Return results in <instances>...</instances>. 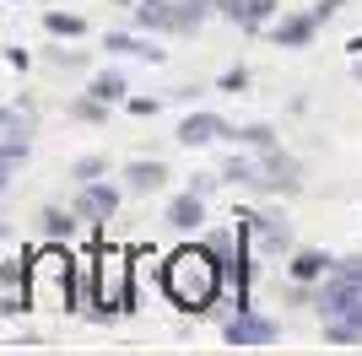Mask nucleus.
Masks as SVG:
<instances>
[{"mask_svg": "<svg viewBox=\"0 0 362 356\" xmlns=\"http://www.w3.org/2000/svg\"><path fill=\"white\" fill-rule=\"evenodd\" d=\"M200 216H206V206H200V189L179 194V200L168 206V222L179 227V232H189V227H200Z\"/></svg>", "mask_w": 362, "mask_h": 356, "instance_id": "nucleus-9", "label": "nucleus"}, {"mask_svg": "<svg viewBox=\"0 0 362 356\" xmlns=\"http://www.w3.org/2000/svg\"><path fill=\"white\" fill-rule=\"evenodd\" d=\"M308 38H314V11H308V16H281V22H276V44L303 49Z\"/></svg>", "mask_w": 362, "mask_h": 356, "instance_id": "nucleus-10", "label": "nucleus"}, {"mask_svg": "<svg viewBox=\"0 0 362 356\" xmlns=\"http://www.w3.org/2000/svg\"><path fill=\"white\" fill-rule=\"evenodd\" d=\"M44 28L54 32V38H81V32H87V22H81V16H71V11H49Z\"/></svg>", "mask_w": 362, "mask_h": 356, "instance_id": "nucleus-15", "label": "nucleus"}, {"mask_svg": "<svg viewBox=\"0 0 362 356\" xmlns=\"http://www.w3.org/2000/svg\"><path fill=\"white\" fill-rule=\"evenodd\" d=\"M271 11H276V0H249V11H243V22L255 28V22H265Z\"/></svg>", "mask_w": 362, "mask_h": 356, "instance_id": "nucleus-19", "label": "nucleus"}, {"mask_svg": "<svg viewBox=\"0 0 362 356\" xmlns=\"http://www.w3.org/2000/svg\"><path fill=\"white\" fill-rule=\"evenodd\" d=\"M114 210H119V189H114V184H98V178L81 184V200H76V216H81V222H108Z\"/></svg>", "mask_w": 362, "mask_h": 356, "instance_id": "nucleus-4", "label": "nucleus"}, {"mask_svg": "<svg viewBox=\"0 0 362 356\" xmlns=\"http://www.w3.org/2000/svg\"><path fill=\"white\" fill-rule=\"evenodd\" d=\"M216 135H227V124L216 114H189L179 124V141H184V146H211Z\"/></svg>", "mask_w": 362, "mask_h": 356, "instance_id": "nucleus-6", "label": "nucleus"}, {"mask_svg": "<svg viewBox=\"0 0 362 356\" xmlns=\"http://www.w3.org/2000/svg\"><path fill=\"white\" fill-rule=\"evenodd\" d=\"M103 44L114 49V54H141V59H163V49H157V44H141V38H130V32H108Z\"/></svg>", "mask_w": 362, "mask_h": 356, "instance_id": "nucleus-12", "label": "nucleus"}, {"mask_svg": "<svg viewBox=\"0 0 362 356\" xmlns=\"http://www.w3.org/2000/svg\"><path fill=\"white\" fill-rule=\"evenodd\" d=\"M216 11L233 16V22H243V11H249V0H216Z\"/></svg>", "mask_w": 362, "mask_h": 356, "instance_id": "nucleus-22", "label": "nucleus"}, {"mask_svg": "<svg viewBox=\"0 0 362 356\" xmlns=\"http://www.w3.org/2000/svg\"><path fill=\"white\" fill-rule=\"evenodd\" d=\"M92 281H98V302H103V313L136 308V302H130V297H136V254L98 249V254H92Z\"/></svg>", "mask_w": 362, "mask_h": 356, "instance_id": "nucleus-3", "label": "nucleus"}, {"mask_svg": "<svg viewBox=\"0 0 362 356\" xmlns=\"http://www.w3.org/2000/svg\"><path fill=\"white\" fill-rule=\"evenodd\" d=\"M28 297L33 308H76V259L65 249H38L28 259Z\"/></svg>", "mask_w": 362, "mask_h": 356, "instance_id": "nucleus-2", "label": "nucleus"}, {"mask_svg": "<svg viewBox=\"0 0 362 356\" xmlns=\"http://www.w3.org/2000/svg\"><path fill=\"white\" fill-rule=\"evenodd\" d=\"M216 87H222V92H243V87H249V71H227Z\"/></svg>", "mask_w": 362, "mask_h": 356, "instance_id": "nucleus-21", "label": "nucleus"}, {"mask_svg": "<svg viewBox=\"0 0 362 356\" xmlns=\"http://www.w3.org/2000/svg\"><path fill=\"white\" fill-rule=\"evenodd\" d=\"M271 335H276V329L265 324V319H249V313H238V319L227 324V340H233V345H265Z\"/></svg>", "mask_w": 362, "mask_h": 356, "instance_id": "nucleus-8", "label": "nucleus"}, {"mask_svg": "<svg viewBox=\"0 0 362 356\" xmlns=\"http://www.w3.org/2000/svg\"><path fill=\"white\" fill-rule=\"evenodd\" d=\"M249 184H265V189H298V162H292V157H271L265 167H255Z\"/></svg>", "mask_w": 362, "mask_h": 356, "instance_id": "nucleus-7", "label": "nucleus"}, {"mask_svg": "<svg viewBox=\"0 0 362 356\" xmlns=\"http://www.w3.org/2000/svg\"><path fill=\"white\" fill-rule=\"evenodd\" d=\"M211 6H216V0H184V6H173V28H195Z\"/></svg>", "mask_w": 362, "mask_h": 356, "instance_id": "nucleus-17", "label": "nucleus"}, {"mask_svg": "<svg viewBox=\"0 0 362 356\" xmlns=\"http://www.w3.org/2000/svg\"><path fill=\"white\" fill-rule=\"evenodd\" d=\"M114 6H130V0H114Z\"/></svg>", "mask_w": 362, "mask_h": 356, "instance_id": "nucleus-25", "label": "nucleus"}, {"mask_svg": "<svg viewBox=\"0 0 362 356\" xmlns=\"http://www.w3.org/2000/svg\"><path fill=\"white\" fill-rule=\"evenodd\" d=\"M357 297H362V281H351V275L335 270V281H325V292H319V308L330 313V319H341V313L357 308Z\"/></svg>", "mask_w": 362, "mask_h": 356, "instance_id": "nucleus-5", "label": "nucleus"}, {"mask_svg": "<svg viewBox=\"0 0 362 356\" xmlns=\"http://www.w3.org/2000/svg\"><path fill=\"white\" fill-rule=\"evenodd\" d=\"M71 173L81 178V184H92V178H103V173H108V162H103V157H81V162H76Z\"/></svg>", "mask_w": 362, "mask_h": 356, "instance_id": "nucleus-18", "label": "nucleus"}, {"mask_svg": "<svg viewBox=\"0 0 362 356\" xmlns=\"http://www.w3.org/2000/svg\"><path fill=\"white\" fill-rule=\"evenodd\" d=\"M357 81H362V65H357Z\"/></svg>", "mask_w": 362, "mask_h": 356, "instance_id": "nucleus-26", "label": "nucleus"}, {"mask_svg": "<svg viewBox=\"0 0 362 356\" xmlns=\"http://www.w3.org/2000/svg\"><path fill=\"white\" fill-rule=\"evenodd\" d=\"M151 6H163V0H151Z\"/></svg>", "mask_w": 362, "mask_h": 356, "instance_id": "nucleus-27", "label": "nucleus"}, {"mask_svg": "<svg viewBox=\"0 0 362 356\" xmlns=\"http://www.w3.org/2000/svg\"><path fill=\"white\" fill-rule=\"evenodd\" d=\"M238 141H249V146H271V130L265 124H249V130H233Z\"/></svg>", "mask_w": 362, "mask_h": 356, "instance_id": "nucleus-20", "label": "nucleus"}, {"mask_svg": "<svg viewBox=\"0 0 362 356\" xmlns=\"http://www.w3.org/2000/svg\"><path fill=\"white\" fill-rule=\"evenodd\" d=\"M335 11H341V0H319V6H314V22H325V16H335Z\"/></svg>", "mask_w": 362, "mask_h": 356, "instance_id": "nucleus-24", "label": "nucleus"}, {"mask_svg": "<svg viewBox=\"0 0 362 356\" xmlns=\"http://www.w3.org/2000/svg\"><path fill=\"white\" fill-rule=\"evenodd\" d=\"M44 232H49V237H71V232H76V210L49 206V210H44Z\"/></svg>", "mask_w": 362, "mask_h": 356, "instance_id": "nucleus-16", "label": "nucleus"}, {"mask_svg": "<svg viewBox=\"0 0 362 356\" xmlns=\"http://www.w3.org/2000/svg\"><path fill=\"white\" fill-rule=\"evenodd\" d=\"M130 114H141V119L157 114V97H130Z\"/></svg>", "mask_w": 362, "mask_h": 356, "instance_id": "nucleus-23", "label": "nucleus"}, {"mask_svg": "<svg viewBox=\"0 0 362 356\" xmlns=\"http://www.w3.org/2000/svg\"><path fill=\"white\" fill-rule=\"evenodd\" d=\"M124 184L141 189V194H146V189H163V184H168V167L163 162H130V167H124Z\"/></svg>", "mask_w": 362, "mask_h": 356, "instance_id": "nucleus-11", "label": "nucleus"}, {"mask_svg": "<svg viewBox=\"0 0 362 356\" xmlns=\"http://www.w3.org/2000/svg\"><path fill=\"white\" fill-rule=\"evenodd\" d=\"M325 270H330V259H325L319 249H303L298 259H292V275H298V281H314V275H325Z\"/></svg>", "mask_w": 362, "mask_h": 356, "instance_id": "nucleus-14", "label": "nucleus"}, {"mask_svg": "<svg viewBox=\"0 0 362 356\" xmlns=\"http://www.w3.org/2000/svg\"><path fill=\"white\" fill-rule=\"evenodd\" d=\"M163 292L184 313H206L216 302V292H222V259H216V249H179L163 270Z\"/></svg>", "mask_w": 362, "mask_h": 356, "instance_id": "nucleus-1", "label": "nucleus"}, {"mask_svg": "<svg viewBox=\"0 0 362 356\" xmlns=\"http://www.w3.org/2000/svg\"><path fill=\"white\" fill-rule=\"evenodd\" d=\"M124 87H130V81H124V76H114V71H103V76H92V97H98V103H119L124 97Z\"/></svg>", "mask_w": 362, "mask_h": 356, "instance_id": "nucleus-13", "label": "nucleus"}]
</instances>
